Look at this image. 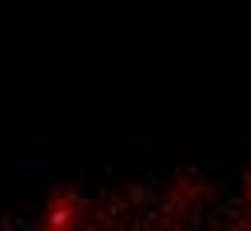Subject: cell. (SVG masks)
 Segmentation results:
<instances>
[{"instance_id": "obj_2", "label": "cell", "mask_w": 251, "mask_h": 231, "mask_svg": "<svg viewBox=\"0 0 251 231\" xmlns=\"http://www.w3.org/2000/svg\"><path fill=\"white\" fill-rule=\"evenodd\" d=\"M243 204H247V223H251V168L243 176Z\"/></svg>"}, {"instance_id": "obj_1", "label": "cell", "mask_w": 251, "mask_h": 231, "mask_svg": "<svg viewBox=\"0 0 251 231\" xmlns=\"http://www.w3.org/2000/svg\"><path fill=\"white\" fill-rule=\"evenodd\" d=\"M104 223L100 219V207L88 204L80 191L72 187H56L48 200L40 204V227H52V231H76V227H96Z\"/></svg>"}]
</instances>
